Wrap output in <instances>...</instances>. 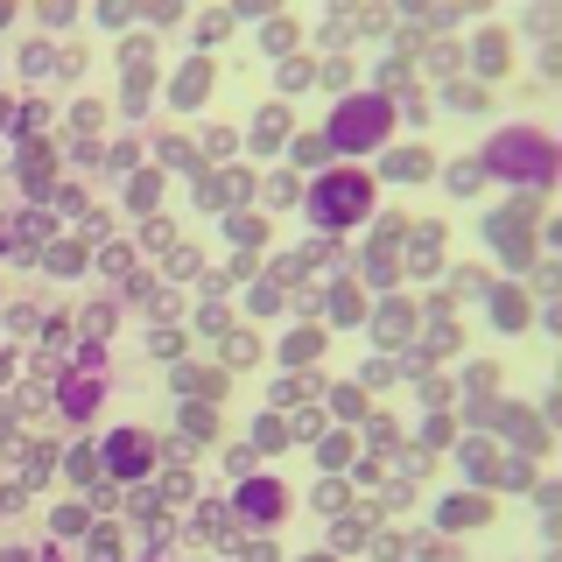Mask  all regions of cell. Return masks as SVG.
Wrapping results in <instances>:
<instances>
[{"label": "cell", "mask_w": 562, "mask_h": 562, "mask_svg": "<svg viewBox=\"0 0 562 562\" xmlns=\"http://www.w3.org/2000/svg\"><path fill=\"white\" fill-rule=\"evenodd\" d=\"M140 464H148V436H113V471H140Z\"/></svg>", "instance_id": "cell-4"}, {"label": "cell", "mask_w": 562, "mask_h": 562, "mask_svg": "<svg viewBox=\"0 0 562 562\" xmlns=\"http://www.w3.org/2000/svg\"><path fill=\"white\" fill-rule=\"evenodd\" d=\"M316 211H324V218H359V211H366V183H359V176H345V183H338V176L316 183Z\"/></svg>", "instance_id": "cell-2"}, {"label": "cell", "mask_w": 562, "mask_h": 562, "mask_svg": "<svg viewBox=\"0 0 562 562\" xmlns=\"http://www.w3.org/2000/svg\"><path fill=\"white\" fill-rule=\"evenodd\" d=\"M380 134H386V105L380 99H351L345 120H330V140H338V148H366V140H380Z\"/></svg>", "instance_id": "cell-1"}, {"label": "cell", "mask_w": 562, "mask_h": 562, "mask_svg": "<svg viewBox=\"0 0 562 562\" xmlns=\"http://www.w3.org/2000/svg\"><path fill=\"white\" fill-rule=\"evenodd\" d=\"M246 514H274V485H246Z\"/></svg>", "instance_id": "cell-5"}, {"label": "cell", "mask_w": 562, "mask_h": 562, "mask_svg": "<svg viewBox=\"0 0 562 562\" xmlns=\"http://www.w3.org/2000/svg\"><path fill=\"white\" fill-rule=\"evenodd\" d=\"M499 162H520L514 176H541V169H549V140H541V134H514V140H499Z\"/></svg>", "instance_id": "cell-3"}]
</instances>
